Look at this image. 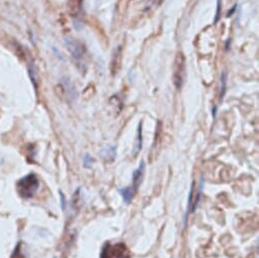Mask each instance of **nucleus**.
I'll return each instance as SVG.
<instances>
[{
    "instance_id": "obj_1",
    "label": "nucleus",
    "mask_w": 259,
    "mask_h": 258,
    "mask_svg": "<svg viewBox=\"0 0 259 258\" xmlns=\"http://www.w3.org/2000/svg\"><path fill=\"white\" fill-rule=\"evenodd\" d=\"M145 170H146V166L145 163L142 162L141 165L138 166V168L134 171L133 173V177H132V184L129 185L128 187L125 188H120L118 191L119 193L121 194V196L123 197V200L126 204H130L131 201L133 200V197L135 196L139 185H141L142 181H143V177L145 174Z\"/></svg>"
},
{
    "instance_id": "obj_11",
    "label": "nucleus",
    "mask_w": 259,
    "mask_h": 258,
    "mask_svg": "<svg viewBox=\"0 0 259 258\" xmlns=\"http://www.w3.org/2000/svg\"><path fill=\"white\" fill-rule=\"evenodd\" d=\"M22 246H23V243L19 242V243L16 245V247L14 248V250H13L10 258H26L25 254L23 253Z\"/></svg>"
},
{
    "instance_id": "obj_4",
    "label": "nucleus",
    "mask_w": 259,
    "mask_h": 258,
    "mask_svg": "<svg viewBox=\"0 0 259 258\" xmlns=\"http://www.w3.org/2000/svg\"><path fill=\"white\" fill-rule=\"evenodd\" d=\"M65 45L67 47V50L75 60L78 61L85 58L87 54V48L81 41H78L77 39L70 37L65 38Z\"/></svg>"
},
{
    "instance_id": "obj_3",
    "label": "nucleus",
    "mask_w": 259,
    "mask_h": 258,
    "mask_svg": "<svg viewBox=\"0 0 259 258\" xmlns=\"http://www.w3.org/2000/svg\"><path fill=\"white\" fill-rule=\"evenodd\" d=\"M185 76V57L182 52H178L173 64V84L177 90L182 88Z\"/></svg>"
},
{
    "instance_id": "obj_7",
    "label": "nucleus",
    "mask_w": 259,
    "mask_h": 258,
    "mask_svg": "<svg viewBox=\"0 0 259 258\" xmlns=\"http://www.w3.org/2000/svg\"><path fill=\"white\" fill-rule=\"evenodd\" d=\"M100 154L105 162L112 163L116 158V148L114 146H107L101 150Z\"/></svg>"
},
{
    "instance_id": "obj_18",
    "label": "nucleus",
    "mask_w": 259,
    "mask_h": 258,
    "mask_svg": "<svg viewBox=\"0 0 259 258\" xmlns=\"http://www.w3.org/2000/svg\"><path fill=\"white\" fill-rule=\"evenodd\" d=\"M163 2V0H157V5H160Z\"/></svg>"
},
{
    "instance_id": "obj_2",
    "label": "nucleus",
    "mask_w": 259,
    "mask_h": 258,
    "mask_svg": "<svg viewBox=\"0 0 259 258\" xmlns=\"http://www.w3.org/2000/svg\"><path fill=\"white\" fill-rule=\"evenodd\" d=\"M39 189V179L35 174H29L16 183V191L23 198L33 197Z\"/></svg>"
},
{
    "instance_id": "obj_6",
    "label": "nucleus",
    "mask_w": 259,
    "mask_h": 258,
    "mask_svg": "<svg viewBox=\"0 0 259 258\" xmlns=\"http://www.w3.org/2000/svg\"><path fill=\"white\" fill-rule=\"evenodd\" d=\"M84 0H67V10L71 16H78L83 10Z\"/></svg>"
},
{
    "instance_id": "obj_10",
    "label": "nucleus",
    "mask_w": 259,
    "mask_h": 258,
    "mask_svg": "<svg viewBox=\"0 0 259 258\" xmlns=\"http://www.w3.org/2000/svg\"><path fill=\"white\" fill-rule=\"evenodd\" d=\"M202 193V188H201V190H199V192H198V194H197V197H195V201H194V203L192 204V206H191V211H195V208H196V206H197V204H198V202H199V198H201V194ZM192 196H193V184H192V187H191V190H190V193H189V200H188V207L190 206V205H191V202H192Z\"/></svg>"
},
{
    "instance_id": "obj_8",
    "label": "nucleus",
    "mask_w": 259,
    "mask_h": 258,
    "mask_svg": "<svg viewBox=\"0 0 259 258\" xmlns=\"http://www.w3.org/2000/svg\"><path fill=\"white\" fill-rule=\"evenodd\" d=\"M143 148V122L138 124L137 132H136V138H135V144L133 149V155L136 156L139 152L142 151Z\"/></svg>"
},
{
    "instance_id": "obj_9",
    "label": "nucleus",
    "mask_w": 259,
    "mask_h": 258,
    "mask_svg": "<svg viewBox=\"0 0 259 258\" xmlns=\"http://www.w3.org/2000/svg\"><path fill=\"white\" fill-rule=\"evenodd\" d=\"M122 49L121 47L119 46L117 48V50L115 51L114 53V57H113V60H112V73L113 74H116L117 71L119 70V68H120V64H121V55H122Z\"/></svg>"
},
{
    "instance_id": "obj_12",
    "label": "nucleus",
    "mask_w": 259,
    "mask_h": 258,
    "mask_svg": "<svg viewBox=\"0 0 259 258\" xmlns=\"http://www.w3.org/2000/svg\"><path fill=\"white\" fill-rule=\"evenodd\" d=\"M226 90H227V73L223 71L221 75V99L224 98Z\"/></svg>"
},
{
    "instance_id": "obj_5",
    "label": "nucleus",
    "mask_w": 259,
    "mask_h": 258,
    "mask_svg": "<svg viewBox=\"0 0 259 258\" xmlns=\"http://www.w3.org/2000/svg\"><path fill=\"white\" fill-rule=\"evenodd\" d=\"M110 258H130V254L123 243H118L115 246L111 245Z\"/></svg>"
},
{
    "instance_id": "obj_15",
    "label": "nucleus",
    "mask_w": 259,
    "mask_h": 258,
    "mask_svg": "<svg viewBox=\"0 0 259 258\" xmlns=\"http://www.w3.org/2000/svg\"><path fill=\"white\" fill-rule=\"evenodd\" d=\"M29 74H30V77L32 79V83H33L35 89H37V87H38L37 86V74H36V71H35L34 67L29 66Z\"/></svg>"
},
{
    "instance_id": "obj_14",
    "label": "nucleus",
    "mask_w": 259,
    "mask_h": 258,
    "mask_svg": "<svg viewBox=\"0 0 259 258\" xmlns=\"http://www.w3.org/2000/svg\"><path fill=\"white\" fill-rule=\"evenodd\" d=\"M110 248H111V244L106 243L102 249L101 256H100V258H110Z\"/></svg>"
},
{
    "instance_id": "obj_17",
    "label": "nucleus",
    "mask_w": 259,
    "mask_h": 258,
    "mask_svg": "<svg viewBox=\"0 0 259 258\" xmlns=\"http://www.w3.org/2000/svg\"><path fill=\"white\" fill-rule=\"evenodd\" d=\"M60 197H61V202H62V208H65V200H64V195L60 191Z\"/></svg>"
},
{
    "instance_id": "obj_13",
    "label": "nucleus",
    "mask_w": 259,
    "mask_h": 258,
    "mask_svg": "<svg viewBox=\"0 0 259 258\" xmlns=\"http://www.w3.org/2000/svg\"><path fill=\"white\" fill-rule=\"evenodd\" d=\"M221 12H222V0H216V12H215L214 24H216L218 22V19H220Z\"/></svg>"
},
{
    "instance_id": "obj_16",
    "label": "nucleus",
    "mask_w": 259,
    "mask_h": 258,
    "mask_svg": "<svg viewBox=\"0 0 259 258\" xmlns=\"http://www.w3.org/2000/svg\"><path fill=\"white\" fill-rule=\"evenodd\" d=\"M94 164V158L90 155H86L84 157V166L86 168H91Z\"/></svg>"
}]
</instances>
